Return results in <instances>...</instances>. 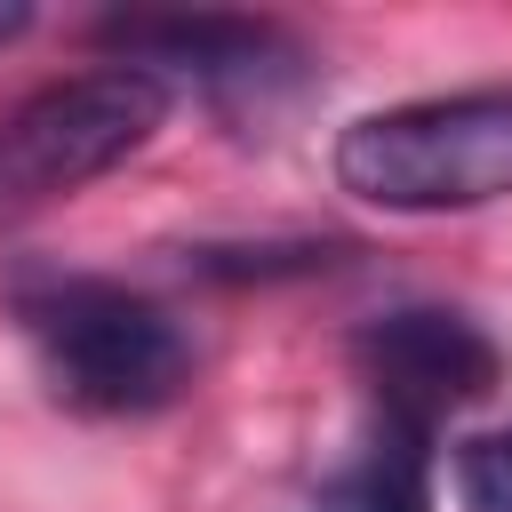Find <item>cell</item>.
<instances>
[{"mask_svg":"<svg viewBox=\"0 0 512 512\" xmlns=\"http://www.w3.org/2000/svg\"><path fill=\"white\" fill-rule=\"evenodd\" d=\"M16 328L48 392L80 416H152L192 384V344L168 304L96 272L16 280Z\"/></svg>","mask_w":512,"mask_h":512,"instance_id":"obj_1","label":"cell"},{"mask_svg":"<svg viewBox=\"0 0 512 512\" xmlns=\"http://www.w3.org/2000/svg\"><path fill=\"white\" fill-rule=\"evenodd\" d=\"M336 184L392 216H456L512 192V88H448L360 112L336 136Z\"/></svg>","mask_w":512,"mask_h":512,"instance_id":"obj_2","label":"cell"},{"mask_svg":"<svg viewBox=\"0 0 512 512\" xmlns=\"http://www.w3.org/2000/svg\"><path fill=\"white\" fill-rule=\"evenodd\" d=\"M160 120H168V88L136 64H96L32 88L16 112H0V216L48 208L112 176L128 152L152 144Z\"/></svg>","mask_w":512,"mask_h":512,"instance_id":"obj_3","label":"cell"},{"mask_svg":"<svg viewBox=\"0 0 512 512\" xmlns=\"http://www.w3.org/2000/svg\"><path fill=\"white\" fill-rule=\"evenodd\" d=\"M96 48H104V64L152 72L168 96L200 88L216 104H272L312 64L288 24H272V16H216V8H192V16H104Z\"/></svg>","mask_w":512,"mask_h":512,"instance_id":"obj_4","label":"cell"},{"mask_svg":"<svg viewBox=\"0 0 512 512\" xmlns=\"http://www.w3.org/2000/svg\"><path fill=\"white\" fill-rule=\"evenodd\" d=\"M352 360L376 400V424H400L416 440H432L456 408L488 400V384H496L488 328H472L464 312H440V304H400V312L368 320Z\"/></svg>","mask_w":512,"mask_h":512,"instance_id":"obj_5","label":"cell"},{"mask_svg":"<svg viewBox=\"0 0 512 512\" xmlns=\"http://www.w3.org/2000/svg\"><path fill=\"white\" fill-rule=\"evenodd\" d=\"M320 512H432V440L376 424L368 448L320 488Z\"/></svg>","mask_w":512,"mask_h":512,"instance_id":"obj_6","label":"cell"},{"mask_svg":"<svg viewBox=\"0 0 512 512\" xmlns=\"http://www.w3.org/2000/svg\"><path fill=\"white\" fill-rule=\"evenodd\" d=\"M456 480V512H512V424L504 432H472L448 464Z\"/></svg>","mask_w":512,"mask_h":512,"instance_id":"obj_7","label":"cell"},{"mask_svg":"<svg viewBox=\"0 0 512 512\" xmlns=\"http://www.w3.org/2000/svg\"><path fill=\"white\" fill-rule=\"evenodd\" d=\"M24 24H32V8H0V40H16Z\"/></svg>","mask_w":512,"mask_h":512,"instance_id":"obj_8","label":"cell"}]
</instances>
